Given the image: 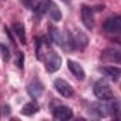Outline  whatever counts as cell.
<instances>
[{
	"instance_id": "1",
	"label": "cell",
	"mask_w": 121,
	"mask_h": 121,
	"mask_svg": "<svg viewBox=\"0 0 121 121\" xmlns=\"http://www.w3.org/2000/svg\"><path fill=\"white\" fill-rule=\"evenodd\" d=\"M94 95L98 100H111V98H114V93H112L110 84L105 80H98L94 84Z\"/></svg>"
},
{
	"instance_id": "2",
	"label": "cell",
	"mask_w": 121,
	"mask_h": 121,
	"mask_svg": "<svg viewBox=\"0 0 121 121\" xmlns=\"http://www.w3.org/2000/svg\"><path fill=\"white\" fill-rule=\"evenodd\" d=\"M54 88L57 90V93H60V94H61L63 97H66V98L74 95V88L71 87L70 83H67V81L63 80V78L54 80Z\"/></svg>"
},
{
	"instance_id": "3",
	"label": "cell",
	"mask_w": 121,
	"mask_h": 121,
	"mask_svg": "<svg viewBox=\"0 0 121 121\" xmlns=\"http://www.w3.org/2000/svg\"><path fill=\"white\" fill-rule=\"evenodd\" d=\"M104 30L107 33L118 34L121 33V16H111L104 22Z\"/></svg>"
},
{
	"instance_id": "4",
	"label": "cell",
	"mask_w": 121,
	"mask_h": 121,
	"mask_svg": "<svg viewBox=\"0 0 121 121\" xmlns=\"http://www.w3.org/2000/svg\"><path fill=\"white\" fill-rule=\"evenodd\" d=\"M81 22L88 30L94 29V9L93 7H90L87 4H84L81 7Z\"/></svg>"
},
{
	"instance_id": "5",
	"label": "cell",
	"mask_w": 121,
	"mask_h": 121,
	"mask_svg": "<svg viewBox=\"0 0 121 121\" xmlns=\"http://www.w3.org/2000/svg\"><path fill=\"white\" fill-rule=\"evenodd\" d=\"M61 67V57L57 53H48L47 58H46V70L48 73H54Z\"/></svg>"
},
{
	"instance_id": "6",
	"label": "cell",
	"mask_w": 121,
	"mask_h": 121,
	"mask_svg": "<svg viewBox=\"0 0 121 121\" xmlns=\"http://www.w3.org/2000/svg\"><path fill=\"white\" fill-rule=\"evenodd\" d=\"M53 117L60 121H67V120L73 118V110L66 105H57L53 108Z\"/></svg>"
},
{
	"instance_id": "7",
	"label": "cell",
	"mask_w": 121,
	"mask_h": 121,
	"mask_svg": "<svg viewBox=\"0 0 121 121\" xmlns=\"http://www.w3.org/2000/svg\"><path fill=\"white\" fill-rule=\"evenodd\" d=\"M43 91H44V86H43V83H41L40 80H37V78L33 80V81H30V83L27 84V93H29L30 97H33V98L41 97Z\"/></svg>"
},
{
	"instance_id": "8",
	"label": "cell",
	"mask_w": 121,
	"mask_h": 121,
	"mask_svg": "<svg viewBox=\"0 0 121 121\" xmlns=\"http://www.w3.org/2000/svg\"><path fill=\"white\" fill-rule=\"evenodd\" d=\"M67 67H69V70L71 71V74H73L77 80L83 81V80L86 78V71H84V69H83L77 61H74V60H67Z\"/></svg>"
},
{
	"instance_id": "9",
	"label": "cell",
	"mask_w": 121,
	"mask_h": 121,
	"mask_svg": "<svg viewBox=\"0 0 121 121\" xmlns=\"http://www.w3.org/2000/svg\"><path fill=\"white\" fill-rule=\"evenodd\" d=\"M101 57L107 61H114V63H121V53L115 48H105L101 54Z\"/></svg>"
},
{
	"instance_id": "10",
	"label": "cell",
	"mask_w": 121,
	"mask_h": 121,
	"mask_svg": "<svg viewBox=\"0 0 121 121\" xmlns=\"http://www.w3.org/2000/svg\"><path fill=\"white\" fill-rule=\"evenodd\" d=\"M100 71L104 73L107 77H110V78L114 80V81H117V80L121 77V69H120V67H115V66H105V67H101Z\"/></svg>"
},
{
	"instance_id": "11",
	"label": "cell",
	"mask_w": 121,
	"mask_h": 121,
	"mask_svg": "<svg viewBox=\"0 0 121 121\" xmlns=\"http://www.w3.org/2000/svg\"><path fill=\"white\" fill-rule=\"evenodd\" d=\"M48 37H50V40L54 43V44H58V46H63V36H61V33L58 31V29H56V27H48Z\"/></svg>"
},
{
	"instance_id": "12",
	"label": "cell",
	"mask_w": 121,
	"mask_h": 121,
	"mask_svg": "<svg viewBox=\"0 0 121 121\" xmlns=\"http://www.w3.org/2000/svg\"><path fill=\"white\" fill-rule=\"evenodd\" d=\"M37 111H39V104H37V103H34V101L24 104V105H23V108L20 110V112H22L23 115H33V114H36Z\"/></svg>"
},
{
	"instance_id": "13",
	"label": "cell",
	"mask_w": 121,
	"mask_h": 121,
	"mask_svg": "<svg viewBox=\"0 0 121 121\" xmlns=\"http://www.w3.org/2000/svg\"><path fill=\"white\" fill-rule=\"evenodd\" d=\"M13 30H14V33L17 34L20 43L26 44V30H24V26H23L22 23H14V24H13Z\"/></svg>"
},
{
	"instance_id": "14",
	"label": "cell",
	"mask_w": 121,
	"mask_h": 121,
	"mask_svg": "<svg viewBox=\"0 0 121 121\" xmlns=\"http://www.w3.org/2000/svg\"><path fill=\"white\" fill-rule=\"evenodd\" d=\"M46 50H47L46 41L43 39H37V41H36V54H37L39 60H43V54H46Z\"/></svg>"
},
{
	"instance_id": "15",
	"label": "cell",
	"mask_w": 121,
	"mask_h": 121,
	"mask_svg": "<svg viewBox=\"0 0 121 121\" xmlns=\"http://www.w3.org/2000/svg\"><path fill=\"white\" fill-rule=\"evenodd\" d=\"M50 6H51V2H50V0H41L34 10H36V13H37L39 16H41V14H46V13L50 10Z\"/></svg>"
},
{
	"instance_id": "16",
	"label": "cell",
	"mask_w": 121,
	"mask_h": 121,
	"mask_svg": "<svg viewBox=\"0 0 121 121\" xmlns=\"http://www.w3.org/2000/svg\"><path fill=\"white\" fill-rule=\"evenodd\" d=\"M48 14H50V17H51L54 22H60V20L63 19V16H61V12H60V9H58L56 4H53V3H51V6H50Z\"/></svg>"
},
{
	"instance_id": "17",
	"label": "cell",
	"mask_w": 121,
	"mask_h": 121,
	"mask_svg": "<svg viewBox=\"0 0 121 121\" xmlns=\"http://www.w3.org/2000/svg\"><path fill=\"white\" fill-rule=\"evenodd\" d=\"M0 50H2V57H3V61H4V63H7L9 60H10V51H9L7 46H6V44H2V46H0Z\"/></svg>"
},
{
	"instance_id": "18",
	"label": "cell",
	"mask_w": 121,
	"mask_h": 121,
	"mask_svg": "<svg viewBox=\"0 0 121 121\" xmlns=\"http://www.w3.org/2000/svg\"><path fill=\"white\" fill-rule=\"evenodd\" d=\"M16 64L19 69H23L24 66V54L22 51H17V60H16Z\"/></svg>"
},
{
	"instance_id": "19",
	"label": "cell",
	"mask_w": 121,
	"mask_h": 121,
	"mask_svg": "<svg viewBox=\"0 0 121 121\" xmlns=\"http://www.w3.org/2000/svg\"><path fill=\"white\" fill-rule=\"evenodd\" d=\"M22 2H23V4H24L26 7H31L33 3H34V0H22Z\"/></svg>"
},
{
	"instance_id": "20",
	"label": "cell",
	"mask_w": 121,
	"mask_h": 121,
	"mask_svg": "<svg viewBox=\"0 0 121 121\" xmlns=\"http://www.w3.org/2000/svg\"><path fill=\"white\" fill-rule=\"evenodd\" d=\"M3 112H4V115H7V114L10 112V108H9V105H4V111H3Z\"/></svg>"
},
{
	"instance_id": "21",
	"label": "cell",
	"mask_w": 121,
	"mask_h": 121,
	"mask_svg": "<svg viewBox=\"0 0 121 121\" xmlns=\"http://www.w3.org/2000/svg\"><path fill=\"white\" fill-rule=\"evenodd\" d=\"M61 2H64V3H71V0H61Z\"/></svg>"
}]
</instances>
